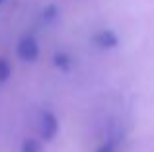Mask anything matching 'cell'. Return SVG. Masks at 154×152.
<instances>
[{"instance_id": "cell-4", "label": "cell", "mask_w": 154, "mask_h": 152, "mask_svg": "<svg viewBox=\"0 0 154 152\" xmlns=\"http://www.w3.org/2000/svg\"><path fill=\"white\" fill-rule=\"evenodd\" d=\"M53 61H55V66L57 68H60V70H68L70 68V57H68L66 53H57L55 57H53Z\"/></svg>"}, {"instance_id": "cell-8", "label": "cell", "mask_w": 154, "mask_h": 152, "mask_svg": "<svg viewBox=\"0 0 154 152\" xmlns=\"http://www.w3.org/2000/svg\"><path fill=\"white\" fill-rule=\"evenodd\" d=\"M98 152H113V142H105L98 148Z\"/></svg>"}, {"instance_id": "cell-2", "label": "cell", "mask_w": 154, "mask_h": 152, "mask_svg": "<svg viewBox=\"0 0 154 152\" xmlns=\"http://www.w3.org/2000/svg\"><path fill=\"white\" fill-rule=\"evenodd\" d=\"M59 133V121L51 111H43L39 117V135L43 141H53Z\"/></svg>"}, {"instance_id": "cell-5", "label": "cell", "mask_w": 154, "mask_h": 152, "mask_svg": "<svg viewBox=\"0 0 154 152\" xmlns=\"http://www.w3.org/2000/svg\"><path fill=\"white\" fill-rule=\"evenodd\" d=\"M22 152H41V142L35 138H26L22 142Z\"/></svg>"}, {"instance_id": "cell-1", "label": "cell", "mask_w": 154, "mask_h": 152, "mask_svg": "<svg viewBox=\"0 0 154 152\" xmlns=\"http://www.w3.org/2000/svg\"><path fill=\"white\" fill-rule=\"evenodd\" d=\"M16 51H18V57L22 59V61L33 62V61H37V57H39V43L33 35H23L18 41Z\"/></svg>"}, {"instance_id": "cell-7", "label": "cell", "mask_w": 154, "mask_h": 152, "mask_svg": "<svg viewBox=\"0 0 154 152\" xmlns=\"http://www.w3.org/2000/svg\"><path fill=\"white\" fill-rule=\"evenodd\" d=\"M43 18H45V22H53V20L57 18V8L55 6H49L45 10V14H43Z\"/></svg>"}, {"instance_id": "cell-9", "label": "cell", "mask_w": 154, "mask_h": 152, "mask_svg": "<svg viewBox=\"0 0 154 152\" xmlns=\"http://www.w3.org/2000/svg\"><path fill=\"white\" fill-rule=\"evenodd\" d=\"M2 2H4V0H0V4H2Z\"/></svg>"}, {"instance_id": "cell-6", "label": "cell", "mask_w": 154, "mask_h": 152, "mask_svg": "<svg viewBox=\"0 0 154 152\" xmlns=\"http://www.w3.org/2000/svg\"><path fill=\"white\" fill-rule=\"evenodd\" d=\"M12 74V66L6 59H0V82H6Z\"/></svg>"}, {"instance_id": "cell-3", "label": "cell", "mask_w": 154, "mask_h": 152, "mask_svg": "<svg viewBox=\"0 0 154 152\" xmlns=\"http://www.w3.org/2000/svg\"><path fill=\"white\" fill-rule=\"evenodd\" d=\"M94 41H96V45L100 47V49H113V47H117V43H119V39H117V35L113 33V31H109V29H103V31H100V33H96L94 35Z\"/></svg>"}]
</instances>
